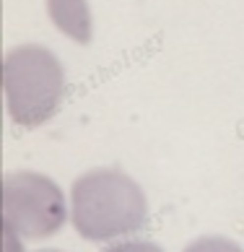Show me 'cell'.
<instances>
[{"mask_svg": "<svg viewBox=\"0 0 244 252\" xmlns=\"http://www.w3.org/2000/svg\"><path fill=\"white\" fill-rule=\"evenodd\" d=\"M70 219L89 242L130 237L148 223V200L130 174L91 169L70 188Z\"/></svg>", "mask_w": 244, "mask_h": 252, "instance_id": "obj_1", "label": "cell"}, {"mask_svg": "<svg viewBox=\"0 0 244 252\" xmlns=\"http://www.w3.org/2000/svg\"><path fill=\"white\" fill-rule=\"evenodd\" d=\"M104 252H164V250L146 239H130V242H117V245L107 247Z\"/></svg>", "mask_w": 244, "mask_h": 252, "instance_id": "obj_6", "label": "cell"}, {"mask_svg": "<svg viewBox=\"0 0 244 252\" xmlns=\"http://www.w3.org/2000/svg\"><path fill=\"white\" fill-rule=\"evenodd\" d=\"M5 107L16 125L39 127L60 109L65 96V70L42 44H21L5 55L3 65Z\"/></svg>", "mask_w": 244, "mask_h": 252, "instance_id": "obj_2", "label": "cell"}, {"mask_svg": "<svg viewBox=\"0 0 244 252\" xmlns=\"http://www.w3.org/2000/svg\"><path fill=\"white\" fill-rule=\"evenodd\" d=\"M182 252H244V250L229 237H198Z\"/></svg>", "mask_w": 244, "mask_h": 252, "instance_id": "obj_5", "label": "cell"}, {"mask_svg": "<svg viewBox=\"0 0 244 252\" xmlns=\"http://www.w3.org/2000/svg\"><path fill=\"white\" fill-rule=\"evenodd\" d=\"M68 219L60 185L39 172H11L3 180V229L18 239H47Z\"/></svg>", "mask_w": 244, "mask_h": 252, "instance_id": "obj_3", "label": "cell"}, {"mask_svg": "<svg viewBox=\"0 0 244 252\" xmlns=\"http://www.w3.org/2000/svg\"><path fill=\"white\" fill-rule=\"evenodd\" d=\"M42 252H60V250H42Z\"/></svg>", "mask_w": 244, "mask_h": 252, "instance_id": "obj_7", "label": "cell"}, {"mask_svg": "<svg viewBox=\"0 0 244 252\" xmlns=\"http://www.w3.org/2000/svg\"><path fill=\"white\" fill-rule=\"evenodd\" d=\"M47 13L58 32L70 36L78 44H89L93 26H91V11L86 0H47Z\"/></svg>", "mask_w": 244, "mask_h": 252, "instance_id": "obj_4", "label": "cell"}]
</instances>
